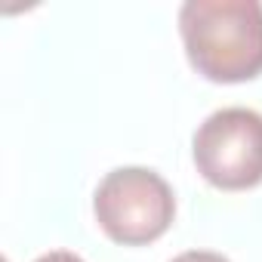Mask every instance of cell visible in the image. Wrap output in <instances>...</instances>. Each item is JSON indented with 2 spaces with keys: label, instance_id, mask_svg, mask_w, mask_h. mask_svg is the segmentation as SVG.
I'll list each match as a JSON object with an SVG mask.
<instances>
[{
  "label": "cell",
  "instance_id": "cell-5",
  "mask_svg": "<svg viewBox=\"0 0 262 262\" xmlns=\"http://www.w3.org/2000/svg\"><path fill=\"white\" fill-rule=\"evenodd\" d=\"M34 262H83V259H80V256H74V253H68V250H53V253L37 256Z\"/></svg>",
  "mask_w": 262,
  "mask_h": 262
},
{
  "label": "cell",
  "instance_id": "cell-3",
  "mask_svg": "<svg viewBox=\"0 0 262 262\" xmlns=\"http://www.w3.org/2000/svg\"><path fill=\"white\" fill-rule=\"evenodd\" d=\"M198 173L219 191H247L262 182V114L253 108L213 111L191 139Z\"/></svg>",
  "mask_w": 262,
  "mask_h": 262
},
{
  "label": "cell",
  "instance_id": "cell-4",
  "mask_svg": "<svg viewBox=\"0 0 262 262\" xmlns=\"http://www.w3.org/2000/svg\"><path fill=\"white\" fill-rule=\"evenodd\" d=\"M170 262H228V259L222 253H213V250H188V253H179Z\"/></svg>",
  "mask_w": 262,
  "mask_h": 262
},
{
  "label": "cell",
  "instance_id": "cell-1",
  "mask_svg": "<svg viewBox=\"0 0 262 262\" xmlns=\"http://www.w3.org/2000/svg\"><path fill=\"white\" fill-rule=\"evenodd\" d=\"M179 34L191 68L213 83H244L262 74L259 0H188Z\"/></svg>",
  "mask_w": 262,
  "mask_h": 262
},
{
  "label": "cell",
  "instance_id": "cell-2",
  "mask_svg": "<svg viewBox=\"0 0 262 262\" xmlns=\"http://www.w3.org/2000/svg\"><path fill=\"white\" fill-rule=\"evenodd\" d=\"M93 213L114 244L145 247L170 231L176 219V198L161 173L148 167H117L99 182Z\"/></svg>",
  "mask_w": 262,
  "mask_h": 262
}]
</instances>
